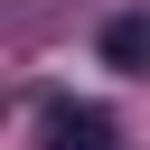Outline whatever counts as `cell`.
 <instances>
[{
	"label": "cell",
	"mask_w": 150,
	"mask_h": 150,
	"mask_svg": "<svg viewBox=\"0 0 150 150\" xmlns=\"http://www.w3.org/2000/svg\"><path fill=\"white\" fill-rule=\"evenodd\" d=\"M38 141H47V150H112V112H103V103H56Z\"/></svg>",
	"instance_id": "cell-1"
},
{
	"label": "cell",
	"mask_w": 150,
	"mask_h": 150,
	"mask_svg": "<svg viewBox=\"0 0 150 150\" xmlns=\"http://www.w3.org/2000/svg\"><path fill=\"white\" fill-rule=\"evenodd\" d=\"M103 56H112V66H150V9L112 19V28H103Z\"/></svg>",
	"instance_id": "cell-2"
}]
</instances>
